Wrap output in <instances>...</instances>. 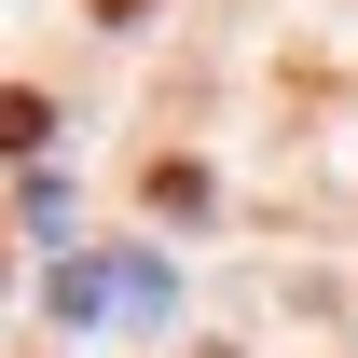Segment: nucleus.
<instances>
[{"mask_svg": "<svg viewBox=\"0 0 358 358\" xmlns=\"http://www.w3.org/2000/svg\"><path fill=\"white\" fill-rule=\"evenodd\" d=\"M138 193H152L166 221H193V207H207V166H152V179H138Z\"/></svg>", "mask_w": 358, "mask_h": 358, "instance_id": "f03ea898", "label": "nucleus"}, {"mask_svg": "<svg viewBox=\"0 0 358 358\" xmlns=\"http://www.w3.org/2000/svg\"><path fill=\"white\" fill-rule=\"evenodd\" d=\"M42 138H55V110H42V96H28V83H14V96H0V152H14V166H28V152H42Z\"/></svg>", "mask_w": 358, "mask_h": 358, "instance_id": "f257e3e1", "label": "nucleus"}]
</instances>
